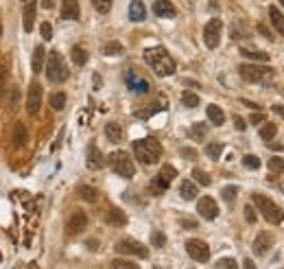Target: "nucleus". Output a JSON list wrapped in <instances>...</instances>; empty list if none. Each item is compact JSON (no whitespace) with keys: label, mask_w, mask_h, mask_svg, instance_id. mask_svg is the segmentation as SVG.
<instances>
[{"label":"nucleus","mask_w":284,"mask_h":269,"mask_svg":"<svg viewBox=\"0 0 284 269\" xmlns=\"http://www.w3.org/2000/svg\"><path fill=\"white\" fill-rule=\"evenodd\" d=\"M144 62L151 66V70L157 77H171L175 75V62L168 55V50L164 46H153V48L144 50Z\"/></svg>","instance_id":"obj_1"},{"label":"nucleus","mask_w":284,"mask_h":269,"mask_svg":"<svg viewBox=\"0 0 284 269\" xmlns=\"http://www.w3.org/2000/svg\"><path fill=\"white\" fill-rule=\"evenodd\" d=\"M134 153L138 157V162L144 167H151L162 157V144L155 138H140L134 142Z\"/></svg>","instance_id":"obj_2"},{"label":"nucleus","mask_w":284,"mask_h":269,"mask_svg":"<svg viewBox=\"0 0 284 269\" xmlns=\"http://www.w3.org/2000/svg\"><path fill=\"white\" fill-rule=\"evenodd\" d=\"M252 201H254V206L260 210V214L265 217L269 223L278 226V223L284 221V210L278 206V203H273L271 199H269V197L260 195V193H254V195H252Z\"/></svg>","instance_id":"obj_3"},{"label":"nucleus","mask_w":284,"mask_h":269,"mask_svg":"<svg viewBox=\"0 0 284 269\" xmlns=\"http://www.w3.org/2000/svg\"><path fill=\"white\" fill-rule=\"evenodd\" d=\"M68 64H66V59L62 57V52L57 50H50L48 52V59H46V77H48V81L52 83H62L68 79Z\"/></svg>","instance_id":"obj_4"},{"label":"nucleus","mask_w":284,"mask_h":269,"mask_svg":"<svg viewBox=\"0 0 284 269\" xmlns=\"http://www.w3.org/2000/svg\"><path fill=\"white\" fill-rule=\"evenodd\" d=\"M109 167L114 169L116 175L125 177V180H131L136 175V164L129 157V153H125V151H114L109 155Z\"/></svg>","instance_id":"obj_5"},{"label":"nucleus","mask_w":284,"mask_h":269,"mask_svg":"<svg viewBox=\"0 0 284 269\" xmlns=\"http://www.w3.org/2000/svg\"><path fill=\"white\" fill-rule=\"evenodd\" d=\"M239 72L243 79H247V81H252V83H269L273 79V68H269V66L243 64Z\"/></svg>","instance_id":"obj_6"},{"label":"nucleus","mask_w":284,"mask_h":269,"mask_svg":"<svg viewBox=\"0 0 284 269\" xmlns=\"http://www.w3.org/2000/svg\"><path fill=\"white\" fill-rule=\"evenodd\" d=\"M114 249L118 254H127V256H138V258H147L149 256V249L142 245V243H138L134 239H121L114 245Z\"/></svg>","instance_id":"obj_7"},{"label":"nucleus","mask_w":284,"mask_h":269,"mask_svg":"<svg viewBox=\"0 0 284 269\" xmlns=\"http://www.w3.org/2000/svg\"><path fill=\"white\" fill-rule=\"evenodd\" d=\"M175 175H177L175 167H171V164H166V167H162L160 175H157L155 180L151 182V193H153V195H162L164 190L168 188V184L175 180Z\"/></svg>","instance_id":"obj_8"},{"label":"nucleus","mask_w":284,"mask_h":269,"mask_svg":"<svg viewBox=\"0 0 284 269\" xmlns=\"http://www.w3.org/2000/svg\"><path fill=\"white\" fill-rule=\"evenodd\" d=\"M221 31H223V22L219 18H212L206 26H203V42H206L208 48H216V46H219Z\"/></svg>","instance_id":"obj_9"},{"label":"nucleus","mask_w":284,"mask_h":269,"mask_svg":"<svg viewBox=\"0 0 284 269\" xmlns=\"http://www.w3.org/2000/svg\"><path fill=\"white\" fill-rule=\"evenodd\" d=\"M186 252H188L190 258L197 260V262H206L210 258V247H208V243H203L201 239L186 241Z\"/></svg>","instance_id":"obj_10"},{"label":"nucleus","mask_w":284,"mask_h":269,"mask_svg":"<svg viewBox=\"0 0 284 269\" xmlns=\"http://www.w3.org/2000/svg\"><path fill=\"white\" fill-rule=\"evenodd\" d=\"M39 105H42V85L37 81H33L29 88V94H26V112L31 116H35L39 112Z\"/></svg>","instance_id":"obj_11"},{"label":"nucleus","mask_w":284,"mask_h":269,"mask_svg":"<svg viewBox=\"0 0 284 269\" xmlns=\"http://www.w3.org/2000/svg\"><path fill=\"white\" fill-rule=\"evenodd\" d=\"M85 228H88V217H85V212H81V210H75V212L70 214L68 223H66V234L75 236L79 232H83Z\"/></svg>","instance_id":"obj_12"},{"label":"nucleus","mask_w":284,"mask_h":269,"mask_svg":"<svg viewBox=\"0 0 284 269\" xmlns=\"http://www.w3.org/2000/svg\"><path fill=\"white\" fill-rule=\"evenodd\" d=\"M197 212H199L203 219L212 221L219 217V206H216V201L212 199V197H201V199L197 201Z\"/></svg>","instance_id":"obj_13"},{"label":"nucleus","mask_w":284,"mask_h":269,"mask_svg":"<svg viewBox=\"0 0 284 269\" xmlns=\"http://www.w3.org/2000/svg\"><path fill=\"white\" fill-rule=\"evenodd\" d=\"M271 245H273V234H271V232H260V234H256V239H254V254L265 256L269 249H271Z\"/></svg>","instance_id":"obj_14"},{"label":"nucleus","mask_w":284,"mask_h":269,"mask_svg":"<svg viewBox=\"0 0 284 269\" xmlns=\"http://www.w3.org/2000/svg\"><path fill=\"white\" fill-rule=\"evenodd\" d=\"M85 164H88V169L92 171H98L105 167V157H103V151L96 147V144H90L88 147V157H85Z\"/></svg>","instance_id":"obj_15"},{"label":"nucleus","mask_w":284,"mask_h":269,"mask_svg":"<svg viewBox=\"0 0 284 269\" xmlns=\"http://www.w3.org/2000/svg\"><path fill=\"white\" fill-rule=\"evenodd\" d=\"M125 79H127V85H129V90H131V92H136V94H147V92L151 90L149 81H144V79L136 77V72H134V70H129L127 75H125Z\"/></svg>","instance_id":"obj_16"},{"label":"nucleus","mask_w":284,"mask_h":269,"mask_svg":"<svg viewBox=\"0 0 284 269\" xmlns=\"http://www.w3.org/2000/svg\"><path fill=\"white\" fill-rule=\"evenodd\" d=\"M35 11H37V3L35 0H26L24 3V11H22V26L26 33L33 31V24H35Z\"/></svg>","instance_id":"obj_17"},{"label":"nucleus","mask_w":284,"mask_h":269,"mask_svg":"<svg viewBox=\"0 0 284 269\" xmlns=\"http://www.w3.org/2000/svg\"><path fill=\"white\" fill-rule=\"evenodd\" d=\"M153 13L157 18H175L177 9L173 7L171 0H155V3H153Z\"/></svg>","instance_id":"obj_18"},{"label":"nucleus","mask_w":284,"mask_h":269,"mask_svg":"<svg viewBox=\"0 0 284 269\" xmlns=\"http://www.w3.org/2000/svg\"><path fill=\"white\" fill-rule=\"evenodd\" d=\"M147 18V7H144L142 0H131L129 5V20L131 22H142Z\"/></svg>","instance_id":"obj_19"},{"label":"nucleus","mask_w":284,"mask_h":269,"mask_svg":"<svg viewBox=\"0 0 284 269\" xmlns=\"http://www.w3.org/2000/svg\"><path fill=\"white\" fill-rule=\"evenodd\" d=\"M79 0H62V18L64 20H79Z\"/></svg>","instance_id":"obj_20"},{"label":"nucleus","mask_w":284,"mask_h":269,"mask_svg":"<svg viewBox=\"0 0 284 269\" xmlns=\"http://www.w3.org/2000/svg\"><path fill=\"white\" fill-rule=\"evenodd\" d=\"M105 136L109 142H123L125 140V131L121 127V123H107L105 125Z\"/></svg>","instance_id":"obj_21"},{"label":"nucleus","mask_w":284,"mask_h":269,"mask_svg":"<svg viewBox=\"0 0 284 269\" xmlns=\"http://www.w3.org/2000/svg\"><path fill=\"white\" fill-rule=\"evenodd\" d=\"M44 57H46L44 44L35 46V50H33V59H31V68H33V72H35V75L44 70Z\"/></svg>","instance_id":"obj_22"},{"label":"nucleus","mask_w":284,"mask_h":269,"mask_svg":"<svg viewBox=\"0 0 284 269\" xmlns=\"http://www.w3.org/2000/svg\"><path fill=\"white\" fill-rule=\"evenodd\" d=\"M206 116H208V121H210V123L216 125V127H221V125L225 123V114H223V110L219 107V105H208Z\"/></svg>","instance_id":"obj_23"},{"label":"nucleus","mask_w":284,"mask_h":269,"mask_svg":"<svg viewBox=\"0 0 284 269\" xmlns=\"http://www.w3.org/2000/svg\"><path fill=\"white\" fill-rule=\"evenodd\" d=\"M269 18H271L273 29L278 31L280 35H284V13L278 9V7H269Z\"/></svg>","instance_id":"obj_24"},{"label":"nucleus","mask_w":284,"mask_h":269,"mask_svg":"<svg viewBox=\"0 0 284 269\" xmlns=\"http://www.w3.org/2000/svg\"><path fill=\"white\" fill-rule=\"evenodd\" d=\"M197 186L190 180H184L182 184H180V195H182V199H186V201H193V199H197Z\"/></svg>","instance_id":"obj_25"},{"label":"nucleus","mask_w":284,"mask_h":269,"mask_svg":"<svg viewBox=\"0 0 284 269\" xmlns=\"http://www.w3.org/2000/svg\"><path fill=\"white\" fill-rule=\"evenodd\" d=\"M26 144V127H24V123H16L13 125V147H24Z\"/></svg>","instance_id":"obj_26"},{"label":"nucleus","mask_w":284,"mask_h":269,"mask_svg":"<svg viewBox=\"0 0 284 269\" xmlns=\"http://www.w3.org/2000/svg\"><path fill=\"white\" fill-rule=\"evenodd\" d=\"M107 223H111V226H125V223H127V217H125V212L121 208H109Z\"/></svg>","instance_id":"obj_27"},{"label":"nucleus","mask_w":284,"mask_h":269,"mask_svg":"<svg viewBox=\"0 0 284 269\" xmlns=\"http://www.w3.org/2000/svg\"><path fill=\"white\" fill-rule=\"evenodd\" d=\"M241 55L247 57V59H254V62H269V52H262V50H254V48H241Z\"/></svg>","instance_id":"obj_28"},{"label":"nucleus","mask_w":284,"mask_h":269,"mask_svg":"<svg viewBox=\"0 0 284 269\" xmlns=\"http://www.w3.org/2000/svg\"><path fill=\"white\" fill-rule=\"evenodd\" d=\"M206 136H208L206 123H195L193 127H190V138H193V140H206Z\"/></svg>","instance_id":"obj_29"},{"label":"nucleus","mask_w":284,"mask_h":269,"mask_svg":"<svg viewBox=\"0 0 284 269\" xmlns=\"http://www.w3.org/2000/svg\"><path fill=\"white\" fill-rule=\"evenodd\" d=\"M79 197L90 201V203H94V201H98V190L94 186H79Z\"/></svg>","instance_id":"obj_30"},{"label":"nucleus","mask_w":284,"mask_h":269,"mask_svg":"<svg viewBox=\"0 0 284 269\" xmlns=\"http://www.w3.org/2000/svg\"><path fill=\"white\" fill-rule=\"evenodd\" d=\"M70 57H72V62H75L77 66H83L85 62H88V52H85L83 46H72Z\"/></svg>","instance_id":"obj_31"},{"label":"nucleus","mask_w":284,"mask_h":269,"mask_svg":"<svg viewBox=\"0 0 284 269\" xmlns=\"http://www.w3.org/2000/svg\"><path fill=\"white\" fill-rule=\"evenodd\" d=\"M278 134V127H275V123H265L260 127V138L262 140H273V136Z\"/></svg>","instance_id":"obj_32"},{"label":"nucleus","mask_w":284,"mask_h":269,"mask_svg":"<svg viewBox=\"0 0 284 269\" xmlns=\"http://www.w3.org/2000/svg\"><path fill=\"white\" fill-rule=\"evenodd\" d=\"M66 105V94L64 92H55V94H50V107L55 112H62Z\"/></svg>","instance_id":"obj_33"},{"label":"nucleus","mask_w":284,"mask_h":269,"mask_svg":"<svg viewBox=\"0 0 284 269\" xmlns=\"http://www.w3.org/2000/svg\"><path fill=\"white\" fill-rule=\"evenodd\" d=\"M221 151H223V144H219V142L206 144V155L210 157V160H219V157H221Z\"/></svg>","instance_id":"obj_34"},{"label":"nucleus","mask_w":284,"mask_h":269,"mask_svg":"<svg viewBox=\"0 0 284 269\" xmlns=\"http://www.w3.org/2000/svg\"><path fill=\"white\" fill-rule=\"evenodd\" d=\"M103 52H105V55H123V52H125V48H123V44L121 42H107V44H105L103 46Z\"/></svg>","instance_id":"obj_35"},{"label":"nucleus","mask_w":284,"mask_h":269,"mask_svg":"<svg viewBox=\"0 0 284 269\" xmlns=\"http://www.w3.org/2000/svg\"><path fill=\"white\" fill-rule=\"evenodd\" d=\"M182 103L186 105V107L193 110V107H197V105H199V96H197L195 92H184V94H182Z\"/></svg>","instance_id":"obj_36"},{"label":"nucleus","mask_w":284,"mask_h":269,"mask_svg":"<svg viewBox=\"0 0 284 269\" xmlns=\"http://www.w3.org/2000/svg\"><path fill=\"white\" fill-rule=\"evenodd\" d=\"M111 269H140L138 262H131V260H125V258H116L111 260Z\"/></svg>","instance_id":"obj_37"},{"label":"nucleus","mask_w":284,"mask_h":269,"mask_svg":"<svg viewBox=\"0 0 284 269\" xmlns=\"http://www.w3.org/2000/svg\"><path fill=\"white\" fill-rule=\"evenodd\" d=\"M111 3H114V0H92V7H94L98 13H109Z\"/></svg>","instance_id":"obj_38"},{"label":"nucleus","mask_w":284,"mask_h":269,"mask_svg":"<svg viewBox=\"0 0 284 269\" xmlns=\"http://www.w3.org/2000/svg\"><path fill=\"white\" fill-rule=\"evenodd\" d=\"M193 175H195V182H199L201 186H210V182H212L210 180V175L206 173V171H201V169H195Z\"/></svg>","instance_id":"obj_39"},{"label":"nucleus","mask_w":284,"mask_h":269,"mask_svg":"<svg viewBox=\"0 0 284 269\" xmlns=\"http://www.w3.org/2000/svg\"><path fill=\"white\" fill-rule=\"evenodd\" d=\"M236 195H239V188H236V186H225V188L221 190V197H223V199H225L228 203H232V201L236 199Z\"/></svg>","instance_id":"obj_40"},{"label":"nucleus","mask_w":284,"mask_h":269,"mask_svg":"<svg viewBox=\"0 0 284 269\" xmlns=\"http://www.w3.org/2000/svg\"><path fill=\"white\" fill-rule=\"evenodd\" d=\"M151 243H153L155 247H164L166 245V236H164L160 230H153V232H151Z\"/></svg>","instance_id":"obj_41"},{"label":"nucleus","mask_w":284,"mask_h":269,"mask_svg":"<svg viewBox=\"0 0 284 269\" xmlns=\"http://www.w3.org/2000/svg\"><path fill=\"white\" fill-rule=\"evenodd\" d=\"M216 269H239V262L234 258H221L216 262Z\"/></svg>","instance_id":"obj_42"},{"label":"nucleus","mask_w":284,"mask_h":269,"mask_svg":"<svg viewBox=\"0 0 284 269\" xmlns=\"http://www.w3.org/2000/svg\"><path fill=\"white\" fill-rule=\"evenodd\" d=\"M269 169L278 171V173H284V157H271V160H269Z\"/></svg>","instance_id":"obj_43"},{"label":"nucleus","mask_w":284,"mask_h":269,"mask_svg":"<svg viewBox=\"0 0 284 269\" xmlns=\"http://www.w3.org/2000/svg\"><path fill=\"white\" fill-rule=\"evenodd\" d=\"M243 164H245L247 169H260V160L256 155H245L243 157Z\"/></svg>","instance_id":"obj_44"},{"label":"nucleus","mask_w":284,"mask_h":269,"mask_svg":"<svg viewBox=\"0 0 284 269\" xmlns=\"http://www.w3.org/2000/svg\"><path fill=\"white\" fill-rule=\"evenodd\" d=\"M39 33H42L44 42H48V39L52 37V26L48 22H42V26H39Z\"/></svg>","instance_id":"obj_45"},{"label":"nucleus","mask_w":284,"mask_h":269,"mask_svg":"<svg viewBox=\"0 0 284 269\" xmlns=\"http://www.w3.org/2000/svg\"><path fill=\"white\" fill-rule=\"evenodd\" d=\"M245 219H247V223H256V210H254V206H245Z\"/></svg>","instance_id":"obj_46"},{"label":"nucleus","mask_w":284,"mask_h":269,"mask_svg":"<svg viewBox=\"0 0 284 269\" xmlns=\"http://www.w3.org/2000/svg\"><path fill=\"white\" fill-rule=\"evenodd\" d=\"M180 226L184 230H197V221L195 219H180Z\"/></svg>","instance_id":"obj_47"},{"label":"nucleus","mask_w":284,"mask_h":269,"mask_svg":"<svg viewBox=\"0 0 284 269\" xmlns=\"http://www.w3.org/2000/svg\"><path fill=\"white\" fill-rule=\"evenodd\" d=\"M180 153H182L184 157H188V160H195V157H197V151H195V149H188V147H184Z\"/></svg>","instance_id":"obj_48"},{"label":"nucleus","mask_w":284,"mask_h":269,"mask_svg":"<svg viewBox=\"0 0 284 269\" xmlns=\"http://www.w3.org/2000/svg\"><path fill=\"white\" fill-rule=\"evenodd\" d=\"M249 123H254V125H260V123H265V114H258V112H256V114H252V118H249Z\"/></svg>","instance_id":"obj_49"},{"label":"nucleus","mask_w":284,"mask_h":269,"mask_svg":"<svg viewBox=\"0 0 284 269\" xmlns=\"http://www.w3.org/2000/svg\"><path fill=\"white\" fill-rule=\"evenodd\" d=\"M234 127L239 129V131H245V127H247V125H245V121H243L241 116H234Z\"/></svg>","instance_id":"obj_50"},{"label":"nucleus","mask_w":284,"mask_h":269,"mask_svg":"<svg viewBox=\"0 0 284 269\" xmlns=\"http://www.w3.org/2000/svg\"><path fill=\"white\" fill-rule=\"evenodd\" d=\"M258 31L262 33V35H265V37H269V39H273V35H271V31H269L267 29V26L265 24H258Z\"/></svg>","instance_id":"obj_51"},{"label":"nucleus","mask_w":284,"mask_h":269,"mask_svg":"<svg viewBox=\"0 0 284 269\" xmlns=\"http://www.w3.org/2000/svg\"><path fill=\"white\" fill-rule=\"evenodd\" d=\"M271 110H273V112H275V114H278V116H282V118H284V105H273Z\"/></svg>","instance_id":"obj_52"},{"label":"nucleus","mask_w":284,"mask_h":269,"mask_svg":"<svg viewBox=\"0 0 284 269\" xmlns=\"http://www.w3.org/2000/svg\"><path fill=\"white\" fill-rule=\"evenodd\" d=\"M88 247H90V249H98V241H94V239L88 241Z\"/></svg>","instance_id":"obj_53"},{"label":"nucleus","mask_w":284,"mask_h":269,"mask_svg":"<svg viewBox=\"0 0 284 269\" xmlns=\"http://www.w3.org/2000/svg\"><path fill=\"white\" fill-rule=\"evenodd\" d=\"M243 262H245V269H256V265H254V262L249 260V258H245V260H243Z\"/></svg>","instance_id":"obj_54"},{"label":"nucleus","mask_w":284,"mask_h":269,"mask_svg":"<svg viewBox=\"0 0 284 269\" xmlns=\"http://www.w3.org/2000/svg\"><path fill=\"white\" fill-rule=\"evenodd\" d=\"M3 88H5V70L0 68V90H3Z\"/></svg>","instance_id":"obj_55"},{"label":"nucleus","mask_w":284,"mask_h":269,"mask_svg":"<svg viewBox=\"0 0 284 269\" xmlns=\"http://www.w3.org/2000/svg\"><path fill=\"white\" fill-rule=\"evenodd\" d=\"M269 147H271V149H275V151H282V149H284L282 144H271V142H269Z\"/></svg>","instance_id":"obj_56"},{"label":"nucleus","mask_w":284,"mask_h":269,"mask_svg":"<svg viewBox=\"0 0 284 269\" xmlns=\"http://www.w3.org/2000/svg\"><path fill=\"white\" fill-rule=\"evenodd\" d=\"M0 35H3V24H0Z\"/></svg>","instance_id":"obj_57"},{"label":"nucleus","mask_w":284,"mask_h":269,"mask_svg":"<svg viewBox=\"0 0 284 269\" xmlns=\"http://www.w3.org/2000/svg\"><path fill=\"white\" fill-rule=\"evenodd\" d=\"M280 3H282V7H284V0H280Z\"/></svg>","instance_id":"obj_58"},{"label":"nucleus","mask_w":284,"mask_h":269,"mask_svg":"<svg viewBox=\"0 0 284 269\" xmlns=\"http://www.w3.org/2000/svg\"><path fill=\"white\" fill-rule=\"evenodd\" d=\"M24 3H26V0H24Z\"/></svg>","instance_id":"obj_59"}]
</instances>
